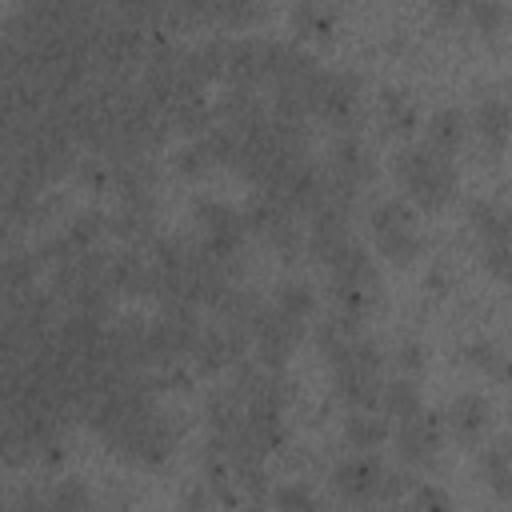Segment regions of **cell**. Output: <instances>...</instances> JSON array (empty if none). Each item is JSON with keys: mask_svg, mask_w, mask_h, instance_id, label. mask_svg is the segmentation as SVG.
Returning <instances> with one entry per match:
<instances>
[{"mask_svg": "<svg viewBox=\"0 0 512 512\" xmlns=\"http://www.w3.org/2000/svg\"><path fill=\"white\" fill-rule=\"evenodd\" d=\"M332 392L336 400L348 408H376L380 400V364H384V352L380 344L368 336V332H356L352 340H344L332 356Z\"/></svg>", "mask_w": 512, "mask_h": 512, "instance_id": "cell-1", "label": "cell"}, {"mask_svg": "<svg viewBox=\"0 0 512 512\" xmlns=\"http://www.w3.org/2000/svg\"><path fill=\"white\" fill-rule=\"evenodd\" d=\"M396 180L408 192V200L424 212H440L456 196V164L452 156L436 152L432 144H404L396 152Z\"/></svg>", "mask_w": 512, "mask_h": 512, "instance_id": "cell-2", "label": "cell"}, {"mask_svg": "<svg viewBox=\"0 0 512 512\" xmlns=\"http://www.w3.org/2000/svg\"><path fill=\"white\" fill-rule=\"evenodd\" d=\"M332 488L348 504H400L412 492V480L400 468L380 464L372 452H360V456H344L332 468Z\"/></svg>", "mask_w": 512, "mask_h": 512, "instance_id": "cell-3", "label": "cell"}, {"mask_svg": "<svg viewBox=\"0 0 512 512\" xmlns=\"http://www.w3.org/2000/svg\"><path fill=\"white\" fill-rule=\"evenodd\" d=\"M368 224H372V240H376V252L388 260V264H412L420 252H424V232L416 228V212L408 200H376L372 212H368Z\"/></svg>", "mask_w": 512, "mask_h": 512, "instance_id": "cell-4", "label": "cell"}, {"mask_svg": "<svg viewBox=\"0 0 512 512\" xmlns=\"http://www.w3.org/2000/svg\"><path fill=\"white\" fill-rule=\"evenodd\" d=\"M328 288L340 304V312H352V316H364L372 304H376V288H380V276H376V264L372 256L352 240L332 264H328Z\"/></svg>", "mask_w": 512, "mask_h": 512, "instance_id": "cell-5", "label": "cell"}, {"mask_svg": "<svg viewBox=\"0 0 512 512\" xmlns=\"http://www.w3.org/2000/svg\"><path fill=\"white\" fill-rule=\"evenodd\" d=\"M176 440H180V424L168 412L152 408L140 420H132L116 440H108V448L128 456V460H136V464H144V468H156V464H164L172 456Z\"/></svg>", "mask_w": 512, "mask_h": 512, "instance_id": "cell-6", "label": "cell"}, {"mask_svg": "<svg viewBox=\"0 0 512 512\" xmlns=\"http://www.w3.org/2000/svg\"><path fill=\"white\" fill-rule=\"evenodd\" d=\"M304 328H308L304 320L280 312L276 304H260V312L252 320V352H256V360L264 368H272V372H284L292 348L304 340Z\"/></svg>", "mask_w": 512, "mask_h": 512, "instance_id": "cell-7", "label": "cell"}, {"mask_svg": "<svg viewBox=\"0 0 512 512\" xmlns=\"http://www.w3.org/2000/svg\"><path fill=\"white\" fill-rule=\"evenodd\" d=\"M356 104H360V80L352 72L320 68V76L308 88V112L332 128H348L356 120Z\"/></svg>", "mask_w": 512, "mask_h": 512, "instance_id": "cell-8", "label": "cell"}, {"mask_svg": "<svg viewBox=\"0 0 512 512\" xmlns=\"http://www.w3.org/2000/svg\"><path fill=\"white\" fill-rule=\"evenodd\" d=\"M324 176H328V180H336V184H340V188H348V192H360V188L376 176V164H372L368 144H364L356 132H340V136L328 144Z\"/></svg>", "mask_w": 512, "mask_h": 512, "instance_id": "cell-9", "label": "cell"}, {"mask_svg": "<svg viewBox=\"0 0 512 512\" xmlns=\"http://www.w3.org/2000/svg\"><path fill=\"white\" fill-rule=\"evenodd\" d=\"M396 448H400V460H404V464L428 468V464L440 456V448H444V416L420 408L416 416L400 420V428H396Z\"/></svg>", "mask_w": 512, "mask_h": 512, "instance_id": "cell-10", "label": "cell"}, {"mask_svg": "<svg viewBox=\"0 0 512 512\" xmlns=\"http://www.w3.org/2000/svg\"><path fill=\"white\" fill-rule=\"evenodd\" d=\"M268 48H272L268 36L228 40V72H224V80L232 88H252V92L260 84H268Z\"/></svg>", "mask_w": 512, "mask_h": 512, "instance_id": "cell-11", "label": "cell"}, {"mask_svg": "<svg viewBox=\"0 0 512 512\" xmlns=\"http://www.w3.org/2000/svg\"><path fill=\"white\" fill-rule=\"evenodd\" d=\"M472 132L480 140V152L484 160H500V152L508 148L512 140V104L504 96H484L476 100V112H472Z\"/></svg>", "mask_w": 512, "mask_h": 512, "instance_id": "cell-12", "label": "cell"}, {"mask_svg": "<svg viewBox=\"0 0 512 512\" xmlns=\"http://www.w3.org/2000/svg\"><path fill=\"white\" fill-rule=\"evenodd\" d=\"M352 244V232H348V212H312L308 220V232H304V248L316 264H332L344 248Z\"/></svg>", "mask_w": 512, "mask_h": 512, "instance_id": "cell-13", "label": "cell"}, {"mask_svg": "<svg viewBox=\"0 0 512 512\" xmlns=\"http://www.w3.org/2000/svg\"><path fill=\"white\" fill-rule=\"evenodd\" d=\"M440 416H444V428H448L456 440L472 444V440H480V432L488 428L492 404H488V396H480V392H456Z\"/></svg>", "mask_w": 512, "mask_h": 512, "instance_id": "cell-14", "label": "cell"}, {"mask_svg": "<svg viewBox=\"0 0 512 512\" xmlns=\"http://www.w3.org/2000/svg\"><path fill=\"white\" fill-rule=\"evenodd\" d=\"M464 136H468V116H464L456 104H440V108L428 116V124H424V144H432V148L444 152V156H452V152L464 144Z\"/></svg>", "mask_w": 512, "mask_h": 512, "instance_id": "cell-15", "label": "cell"}, {"mask_svg": "<svg viewBox=\"0 0 512 512\" xmlns=\"http://www.w3.org/2000/svg\"><path fill=\"white\" fill-rule=\"evenodd\" d=\"M480 476L484 484L500 496V500H512V432L492 440L480 456Z\"/></svg>", "mask_w": 512, "mask_h": 512, "instance_id": "cell-16", "label": "cell"}, {"mask_svg": "<svg viewBox=\"0 0 512 512\" xmlns=\"http://www.w3.org/2000/svg\"><path fill=\"white\" fill-rule=\"evenodd\" d=\"M344 440L352 448H380L388 440V416L372 412V408H348L344 412Z\"/></svg>", "mask_w": 512, "mask_h": 512, "instance_id": "cell-17", "label": "cell"}, {"mask_svg": "<svg viewBox=\"0 0 512 512\" xmlns=\"http://www.w3.org/2000/svg\"><path fill=\"white\" fill-rule=\"evenodd\" d=\"M376 408H380V416H392V420H408V416H416L424 404H420V388H416V380H408V376H396V380H384L380 384V400H376Z\"/></svg>", "mask_w": 512, "mask_h": 512, "instance_id": "cell-18", "label": "cell"}, {"mask_svg": "<svg viewBox=\"0 0 512 512\" xmlns=\"http://www.w3.org/2000/svg\"><path fill=\"white\" fill-rule=\"evenodd\" d=\"M336 8L332 4H320V0H304V4H296L292 12H288V20H292V28L304 36V40H328L332 32H336Z\"/></svg>", "mask_w": 512, "mask_h": 512, "instance_id": "cell-19", "label": "cell"}, {"mask_svg": "<svg viewBox=\"0 0 512 512\" xmlns=\"http://www.w3.org/2000/svg\"><path fill=\"white\" fill-rule=\"evenodd\" d=\"M380 124H384L392 136H412V132H416L420 112H416V104L408 100V92H400V88H384V92H380Z\"/></svg>", "mask_w": 512, "mask_h": 512, "instance_id": "cell-20", "label": "cell"}, {"mask_svg": "<svg viewBox=\"0 0 512 512\" xmlns=\"http://www.w3.org/2000/svg\"><path fill=\"white\" fill-rule=\"evenodd\" d=\"M272 304H276L280 312H288V316H296V320L308 324V320L316 316V288H312L308 280H280Z\"/></svg>", "mask_w": 512, "mask_h": 512, "instance_id": "cell-21", "label": "cell"}, {"mask_svg": "<svg viewBox=\"0 0 512 512\" xmlns=\"http://www.w3.org/2000/svg\"><path fill=\"white\" fill-rule=\"evenodd\" d=\"M360 320H364V316H352V312H340V308H336L332 316H324V320L316 324V332H312L316 348H320L324 356H332L344 340H352L356 332H364V328H360Z\"/></svg>", "mask_w": 512, "mask_h": 512, "instance_id": "cell-22", "label": "cell"}, {"mask_svg": "<svg viewBox=\"0 0 512 512\" xmlns=\"http://www.w3.org/2000/svg\"><path fill=\"white\" fill-rule=\"evenodd\" d=\"M464 360H468L472 368H480L484 376H492V380H512V356L500 352L492 340H472V344L464 348Z\"/></svg>", "mask_w": 512, "mask_h": 512, "instance_id": "cell-23", "label": "cell"}, {"mask_svg": "<svg viewBox=\"0 0 512 512\" xmlns=\"http://www.w3.org/2000/svg\"><path fill=\"white\" fill-rule=\"evenodd\" d=\"M272 508L276 512H324V504L316 500V492L304 480H284L272 488Z\"/></svg>", "mask_w": 512, "mask_h": 512, "instance_id": "cell-24", "label": "cell"}, {"mask_svg": "<svg viewBox=\"0 0 512 512\" xmlns=\"http://www.w3.org/2000/svg\"><path fill=\"white\" fill-rule=\"evenodd\" d=\"M396 512H456L452 496L436 484H412V492L396 504Z\"/></svg>", "mask_w": 512, "mask_h": 512, "instance_id": "cell-25", "label": "cell"}, {"mask_svg": "<svg viewBox=\"0 0 512 512\" xmlns=\"http://www.w3.org/2000/svg\"><path fill=\"white\" fill-rule=\"evenodd\" d=\"M212 164H216V160H212V152H208L204 136H196V140L180 144V148H176V156H172V168H176L180 176H200V172H208Z\"/></svg>", "mask_w": 512, "mask_h": 512, "instance_id": "cell-26", "label": "cell"}, {"mask_svg": "<svg viewBox=\"0 0 512 512\" xmlns=\"http://www.w3.org/2000/svg\"><path fill=\"white\" fill-rule=\"evenodd\" d=\"M204 16L216 20V24H224V28H244V24L260 20L264 8L260 4H212V8H204Z\"/></svg>", "mask_w": 512, "mask_h": 512, "instance_id": "cell-27", "label": "cell"}, {"mask_svg": "<svg viewBox=\"0 0 512 512\" xmlns=\"http://www.w3.org/2000/svg\"><path fill=\"white\" fill-rule=\"evenodd\" d=\"M464 16H468V24L476 28V32H484V36H492V32H500V24H504V4H496V0H476V4H468L464 8Z\"/></svg>", "mask_w": 512, "mask_h": 512, "instance_id": "cell-28", "label": "cell"}, {"mask_svg": "<svg viewBox=\"0 0 512 512\" xmlns=\"http://www.w3.org/2000/svg\"><path fill=\"white\" fill-rule=\"evenodd\" d=\"M424 344L420 340H404L400 348H396V364L404 368V372H416V368H424Z\"/></svg>", "mask_w": 512, "mask_h": 512, "instance_id": "cell-29", "label": "cell"}, {"mask_svg": "<svg viewBox=\"0 0 512 512\" xmlns=\"http://www.w3.org/2000/svg\"><path fill=\"white\" fill-rule=\"evenodd\" d=\"M424 284H428L432 292H448V288H452V272H448L444 264H436V268L428 272V280H424Z\"/></svg>", "mask_w": 512, "mask_h": 512, "instance_id": "cell-30", "label": "cell"}, {"mask_svg": "<svg viewBox=\"0 0 512 512\" xmlns=\"http://www.w3.org/2000/svg\"><path fill=\"white\" fill-rule=\"evenodd\" d=\"M236 512H260V508H256V504H244V508H236Z\"/></svg>", "mask_w": 512, "mask_h": 512, "instance_id": "cell-31", "label": "cell"}, {"mask_svg": "<svg viewBox=\"0 0 512 512\" xmlns=\"http://www.w3.org/2000/svg\"><path fill=\"white\" fill-rule=\"evenodd\" d=\"M324 512H332V508H324Z\"/></svg>", "mask_w": 512, "mask_h": 512, "instance_id": "cell-32", "label": "cell"}]
</instances>
